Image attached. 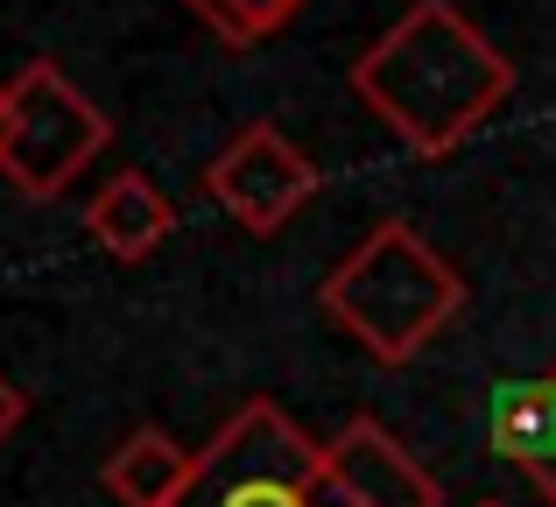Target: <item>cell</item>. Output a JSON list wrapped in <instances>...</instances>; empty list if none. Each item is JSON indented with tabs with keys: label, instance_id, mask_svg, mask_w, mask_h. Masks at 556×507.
I'll list each match as a JSON object with an SVG mask.
<instances>
[{
	"label": "cell",
	"instance_id": "cell-10",
	"mask_svg": "<svg viewBox=\"0 0 556 507\" xmlns=\"http://www.w3.org/2000/svg\"><path fill=\"white\" fill-rule=\"evenodd\" d=\"M190 14H198V22L212 28L218 42H232V50H254V42H268L275 28L296 22L303 0H190Z\"/></svg>",
	"mask_w": 556,
	"mask_h": 507
},
{
	"label": "cell",
	"instance_id": "cell-2",
	"mask_svg": "<svg viewBox=\"0 0 556 507\" xmlns=\"http://www.w3.org/2000/svg\"><path fill=\"white\" fill-rule=\"evenodd\" d=\"M317 310L367 359L402 367L465 310V282L408 219H380L317 289Z\"/></svg>",
	"mask_w": 556,
	"mask_h": 507
},
{
	"label": "cell",
	"instance_id": "cell-7",
	"mask_svg": "<svg viewBox=\"0 0 556 507\" xmlns=\"http://www.w3.org/2000/svg\"><path fill=\"white\" fill-rule=\"evenodd\" d=\"M169 226H177V212H169V198L155 191L141 169L106 177L92 191V205H85V233H92V248L113 254V261H149L169 240Z\"/></svg>",
	"mask_w": 556,
	"mask_h": 507
},
{
	"label": "cell",
	"instance_id": "cell-4",
	"mask_svg": "<svg viewBox=\"0 0 556 507\" xmlns=\"http://www.w3.org/2000/svg\"><path fill=\"white\" fill-rule=\"evenodd\" d=\"M325 444H311L268 395H254L218 438L198 452V480L177 507H311Z\"/></svg>",
	"mask_w": 556,
	"mask_h": 507
},
{
	"label": "cell",
	"instance_id": "cell-3",
	"mask_svg": "<svg viewBox=\"0 0 556 507\" xmlns=\"http://www.w3.org/2000/svg\"><path fill=\"white\" fill-rule=\"evenodd\" d=\"M113 141V121L50 64H22L8 78V106H0V177L22 198H64L78 169Z\"/></svg>",
	"mask_w": 556,
	"mask_h": 507
},
{
	"label": "cell",
	"instance_id": "cell-1",
	"mask_svg": "<svg viewBox=\"0 0 556 507\" xmlns=\"http://www.w3.org/2000/svg\"><path fill=\"white\" fill-rule=\"evenodd\" d=\"M353 92L388 135H402V149L437 163L501 113L515 92V56L493 50L458 0H416L353 64Z\"/></svg>",
	"mask_w": 556,
	"mask_h": 507
},
{
	"label": "cell",
	"instance_id": "cell-5",
	"mask_svg": "<svg viewBox=\"0 0 556 507\" xmlns=\"http://www.w3.org/2000/svg\"><path fill=\"white\" fill-rule=\"evenodd\" d=\"M317 183H325L317 163L282 135V127H268V121H254L247 135H232L226 149L212 155V169H204L212 205L226 212L240 233H254V240L282 233V226L317 198Z\"/></svg>",
	"mask_w": 556,
	"mask_h": 507
},
{
	"label": "cell",
	"instance_id": "cell-6",
	"mask_svg": "<svg viewBox=\"0 0 556 507\" xmlns=\"http://www.w3.org/2000/svg\"><path fill=\"white\" fill-rule=\"evenodd\" d=\"M325 472H331V480H339L359 507H437V480L388 438V430L374 423V416L345 423L339 438L325 444Z\"/></svg>",
	"mask_w": 556,
	"mask_h": 507
},
{
	"label": "cell",
	"instance_id": "cell-8",
	"mask_svg": "<svg viewBox=\"0 0 556 507\" xmlns=\"http://www.w3.org/2000/svg\"><path fill=\"white\" fill-rule=\"evenodd\" d=\"M190 480H198V452H184V444L155 423L127 430L106 452V466H99V486L121 507H177V494Z\"/></svg>",
	"mask_w": 556,
	"mask_h": 507
},
{
	"label": "cell",
	"instance_id": "cell-11",
	"mask_svg": "<svg viewBox=\"0 0 556 507\" xmlns=\"http://www.w3.org/2000/svg\"><path fill=\"white\" fill-rule=\"evenodd\" d=\"M22 416H28V395L8 381V373H0V444H8L14 430H22Z\"/></svg>",
	"mask_w": 556,
	"mask_h": 507
},
{
	"label": "cell",
	"instance_id": "cell-13",
	"mask_svg": "<svg viewBox=\"0 0 556 507\" xmlns=\"http://www.w3.org/2000/svg\"><path fill=\"white\" fill-rule=\"evenodd\" d=\"M479 507H501V500H479Z\"/></svg>",
	"mask_w": 556,
	"mask_h": 507
},
{
	"label": "cell",
	"instance_id": "cell-14",
	"mask_svg": "<svg viewBox=\"0 0 556 507\" xmlns=\"http://www.w3.org/2000/svg\"><path fill=\"white\" fill-rule=\"evenodd\" d=\"M0 106H8V92H0Z\"/></svg>",
	"mask_w": 556,
	"mask_h": 507
},
{
	"label": "cell",
	"instance_id": "cell-12",
	"mask_svg": "<svg viewBox=\"0 0 556 507\" xmlns=\"http://www.w3.org/2000/svg\"><path fill=\"white\" fill-rule=\"evenodd\" d=\"M529 480H535V494H543V500L556 507V438H549V452L535 458V472H529Z\"/></svg>",
	"mask_w": 556,
	"mask_h": 507
},
{
	"label": "cell",
	"instance_id": "cell-9",
	"mask_svg": "<svg viewBox=\"0 0 556 507\" xmlns=\"http://www.w3.org/2000/svg\"><path fill=\"white\" fill-rule=\"evenodd\" d=\"M486 438H493V458L535 472V458H543L549 438H556V367L535 373V381H501V388H493Z\"/></svg>",
	"mask_w": 556,
	"mask_h": 507
}]
</instances>
